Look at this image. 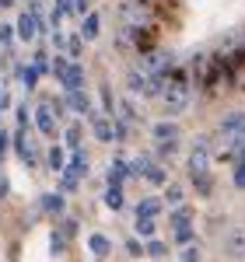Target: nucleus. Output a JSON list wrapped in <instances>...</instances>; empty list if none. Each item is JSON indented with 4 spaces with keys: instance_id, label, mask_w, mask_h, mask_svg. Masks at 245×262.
<instances>
[{
    "instance_id": "1",
    "label": "nucleus",
    "mask_w": 245,
    "mask_h": 262,
    "mask_svg": "<svg viewBox=\"0 0 245 262\" xmlns=\"http://www.w3.org/2000/svg\"><path fill=\"white\" fill-rule=\"evenodd\" d=\"M161 105L168 116H182L186 108H189V101H193V77H189V67L182 63H175L168 74H165L161 81Z\"/></svg>"
},
{
    "instance_id": "7",
    "label": "nucleus",
    "mask_w": 245,
    "mask_h": 262,
    "mask_svg": "<svg viewBox=\"0 0 245 262\" xmlns=\"http://www.w3.org/2000/svg\"><path fill=\"white\" fill-rule=\"evenodd\" d=\"M228 70H231V91H245V46L224 53Z\"/></svg>"
},
{
    "instance_id": "19",
    "label": "nucleus",
    "mask_w": 245,
    "mask_h": 262,
    "mask_svg": "<svg viewBox=\"0 0 245 262\" xmlns=\"http://www.w3.org/2000/svg\"><path fill=\"white\" fill-rule=\"evenodd\" d=\"M116 49H119V53H137V28L119 25V32H116Z\"/></svg>"
},
{
    "instance_id": "42",
    "label": "nucleus",
    "mask_w": 245,
    "mask_h": 262,
    "mask_svg": "<svg viewBox=\"0 0 245 262\" xmlns=\"http://www.w3.org/2000/svg\"><path fill=\"white\" fill-rule=\"evenodd\" d=\"M49 248H53V255H60L63 248H67V238H63V231H60V227L53 231V238H49Z\"/></svg>"
},
{
    "instance_id": "54",
    "label": "nucleus",
    "mask_w": 245,
    "mask_h": 262,
    "mask_svg": "<svg viewBox=\"0 0 245 262\" xmlns=\"http://www.w3.org/2000/svg\"><path fill=\"white\" fill-rule=\"evenodd\" d=\"M18 4H32V0H18Z\"/></svg>"
},
{
    "instance_id": "35",
    "label": "nucleus",
    "mask_w": 245,
    "mask_h": 262,
    "mask_svg": "<svg viewBox=\"0 0 245 262\" xmlns=\"http://www.w3.org/2000/svg\"><path fill=\"white\" fill-rule=\"evenodd\" d=\"M193 185H196V192H200V196H210V192H214V179H210V171L196 175V179H193Z\"/></svg>"
},
{
    "instance_id": "11",
    "label": "nucleus",
    "mask_w": 245,
    "mask_h": 262,
    "mask_svg": "<svg viewBox=\"0 0 245 262\" xmlns=\"http://www.w3.org/2000/svg\"><path fill=\"white\" fill-rule=\"evenodd\" d=\"M14 35L18 42H35L39 39V28H35V14L32 11H21L18 21H14Z\"/></svg>"
},
{
    "instance_id": "17",
    "label": "nucleus",
    "mask_w": 245,
    "mask_h": 262,
    "mask_svg": "<svg viewBox=\"0 0 245 262\" xmlns=\"http://www.w3.org/2000/svg\"><path fill=\"white\" fill-rule=\"evenodd\" d=\"M46 168H49L53 175H60L63 168H67V150H63L60 143H49V147H46Z\"/></svg>"
},
{
    "instance_id": "27",
    "label": "nucleus",
    "mask_w": 245,
    "mask_h": 262,
    "mask_svg": "<svg viewBox=\"0 0 245 262\" xmlns=\"http://www.w3.org/2000/svg\"><path fill=\"white\" fill-rule=\"evenodd\" d=\"M81 140H84V126L81 122H70L67 133H63V143H67L70 150H81Z\"/></svg>"
},
{
    "instance_id": "28",
    "label": "nucleus",
    "mask_w": 245,
    "mask_h": 262,
    "mask_svg": "<svg viewBox=\"0 0 245 262\" xmlns=\"http://www.w3.org/2000/svg\"><path fill=\"white\" fill-rule=\"evenodd\" d=\"M158 213H161V200L147 196V200H140V203H137V217H151V221H154Z\"/></svg>"
},
{
    "instance_id": "24",
    "label": "nucleus",
    "mask_w": 245,
    "mask_h": 262,
    "mask_svg": "<svg viewBox=\"0 0 245 262\" xmlns=\"http://www.w3.org/2000/svg\"><path fill=\"white\" fill-rule=\"evenodd\" d=\"M88 248H91V255H95V259L112 255V242H109L105 234H91V238H88Z\"/></svg>"
},
{
    "instance_id": "23",
    "label": "nucleus",
    "mask_w": 245,
    "mask_h": 262,
    "mask_svg": "<svg viewBox=\"0 0 245 262\" xmlns=\"http://www.w3.org/2000/svg\"><path fill=\"white\" fill-rule=\"evenodd\" d=\"M102 203L116 213V210H122L126 206V196H122V185H105V196H102Z\"/></svg>"
},
{
    "instance_id": "14",
    "label": "nucleus",
    "mask_w": 245,
    "mask_h": 262,
    "mask_svg": "<svg viewBox=\"0 0 245 262\" xmlns=\"http://www.w3.org/2000/svg\"><path fill=\"white\" fill-rule=\"evenodd\" d=\"M84 42H95L98 35H102V18H98V11H88L81 18V32H77Z\"/></svg>"
},
{
    "instance_id": "21",
    "label": "nucleus",
    "mask_w": 245,
    "mask_h": 262,
    "mask_svg": "<svg viewBox=\"0 0 245 262\" xmlns=\"http://www.w3.org/2000/svg\"><path fill=\"white\" fill-rule=\"evenodd\" d=\"M126 179H130V164L122 161V158H116V161L109 164V175H105V182H109V185H122Z\"/></svg>"
},
{
    "instance_id": "32",
    "label": "nucleus",
    "mask_w": 245,
    "mask_h": 262,
    "mask_svg": "<svg viewBox=\"0 0 245 262\" xmlns=\"http://www.w3.org/2000/svg\"><path fill=\"white\" fill-rule=\"evenodd\" d=\"M98 95H102V112H105V116H116V98H112V88H109V84H102V88H98Z\"/></svg>"
},
{
    "instance_id": "10",
    "label": "nucleus",
    "mask_w": 245,
    "mask_h": 262,
    "mask_svg": "<svg viewBox=\"0 0 245 262\" xmlns=\"http://www.w3.org/2000/svg\"><path fill=\"white\" fill-rule=\"evenodd\" d=\"M39 210L46 213V217H53V221H60L63 213H67V196H63L60 189H56V192H46V196L39 200Z\"/></svg>"
},
{
    "instance_id": "45",
    "label": "nucleus",
    "mask_w": 245,
    "mask_h": 262,
    "mask_svg": "<svg viewBox=\"0 0 245 262\" xmlns=\"http://www.w3.org/2000/svg\"><path fill=\"white\" fill-rule=\"evenodd\" d=\"M49 42H53V49H56V53H67V35H63L60 28H56V32L49 35Z\"/></svg>"
},
{
    "instance_id": "29",
    "label": "nucleus",
    "mask_w": 245,
    "mask_h": 262,
    "mask_svg": "<svg viewBox=\"0 0 245 262\" xmlns=\"http://www.w3.org/2000/svg\"><path fill=\"white\" fill-rule=\"evenodd\" d=\"M168 221H172V227H189V221H193V210H189V206H175Z\"/></svg>"
},
{
    "instance_id": "41",
    "label": "nucleus",
    "mask_w": 245,
    "mask_h": 262,
    "mask_svg": "<svg viewBox=\"0 0 245 262\" xmlns=\"http://www.w3.org/2000/svg\"><path fill=\"white\" fill-rule=\"evenodd\" d=\"M193 234H196V231H193V224H189V227H175V242L182 245H193Z\"/></svg>"
},
{
    "instance_id": "50",
    "label": "nucleus",
    "mask_w": 245,
    "mask_h": 262,
    "mask_svg": "<svg viewBox=\"0 0 245 262\" xmlns=\"http://www.w3.org/2000/svg\"><path fill=\"white\" fill-rule=\"evenodd\" d=\"M7 108H11V95H7V88L0 84V116H4Z\"/></svg>"
},
{
    "instance_id": "36",
    "label": "nucleus",
    "mask_w": 245,
    "mask_h": 262,
    "mask_svg": "<svg viewBox=\"0 0 245 262\" xmlns=\"http://www.w3.org/2000/svg\"><path fill=\"white\" fill-rule=\"evenodd\" d=\"M32 67H35L42 77H46V74H49V53H46V49H35V56H32Z\"/></svg>"
},
{
    "instance_id": "9",
    "label": "nucleus",
    "mask_w": 245,
    "mask_h": 262,
    "mask_svg": "<svg viewBox=\"0 0 245 262\" xmlns=\"http://www.w3.org/2000/svg\"><path fill=\"white\" fill-rule=\"evenodd\" d=\"M11 150H14V154H18V161L28 164V168H32V164H39L35 147L28 143V129H14V133H11Z\"/></svg>"
},
{
    "instance_id": "51",
    "label": "nucleus",
    "mask_w": 245,
    "mask_h": 262,
    "mask_svg": "<svg viewBox=\"0 0 245 262\" xmlns=\"http://www.w3.org/2000/svg\"><path fill=\"white\" fill-rule=\"evenodd\" d=\"M88 11H91V0H74V14H88Z\"/></svg>"
},
{
    "instance_id": "46",
    "label": "nucleus",
    "mask_w": 245,
    "mask_h": 262,
    "mask_svg": "<svg viewBox=\"0 0 245 262\" xmlns=\"http://www.w3.org/2000/svg\"><path fill=\"white\" fill-rule=\"evenodd\" d=\"M7 150H11V133H7V129H0V168H4V158H7Z\"/></svg>"
},
{
    "instance_id": "53",
    "label": "nucleus",
    "mask_w": 245,
    "mask_h": 262,
    "mask_svg": "<svg viewBox=\"0 0 245 262\" xmlns=\"http://www.w3.org/2000/svg\"><path fill=\"white\" fill-rule=\"evenodd\" d=\"M18 0H0V11H7V7H14Z\"/></svg>"
},
{
    "instance_id": "30",
    "label": "nucleus",
    "mask_w": 245,
    "mask_h": 262,
    "mask_svg": "<svg viewBox=\"0 0 245 262\" xmlns=\"http://www.w3.org/2000/svg\"><path fill=\"white\" fill-rule=\"evenodd\" d=\"M77 185H81V179L70 175V171L63 168V171H60V192H63V196H70V192H77Z\"/></svg>"
},
{
    "instance_id": "6",
    "label": "nucleus",
    "mask_w": 245,
    "mask_h": 262,
    "mask_svg": "<svg viewBox=\"0 0 245 262\" xmlns=\"http://www.w3.org/2000/svg\"><path fill=\"white\" fill-rule=\"evenodd\" d=\"M203 171H210V140L200 137L193 143V150H189V179H196Z\"/></svg>"
},
{
    "instance_id": "25",
    "label": "nucleus",
    "mask_w": 245,
    "mask_h": 262,
    "mask_svg": "<svg viewBox=\"0 0 245 262\" xmlns=\"http://www.w3.org/2000/svg\"><path fill=\"white\" fill-rule=\"evenodd\" d=\"M144 179L151 182V185H168V171H165L161 161H151L147 168H144Z\"/></svg>"
},
{
    "instance_id": "39",
    "label": "nucleus",
    "mask_w": 245,
    "mask_h": 262,
    "mask_svg": "<svg viewBox=\"0 0 245 262\" xmlns=\"http://www.w3.org/2000/svg\"><path fill=\"white\" fill-rule=\"evenodd\" d=\"M14 119H18V129H28V122H32L28 105H14Z\"/></svg>"
},
{
    "instance_id": "13",
    "label": "nucleus",
    "mask_w": 245,
    "mask_h": 262,
    "mask_svg": "<svg viewBox=\"0 0 245 262\" xmlns=\"http://www.w3.org/2000/svg\"><path fill=\"white\" fill-rule=\"evenodd\" d=\"M224 255L245 259V227H231V231L224 234Z\"/></svg>"
},
{
    "instance_id": "43",
    "label": "nucleus",
    "mask_w": 245,
    "mask_h": 262,
    "mask_svg": "<svg viewBox=\"0 0 245 262\" xmlns=\"http://www.w3.org/2000/svg\"><path fill=\"white\" fill-rule=\"evenodd\" d=\"M60 231H63V238L70 242V238L77 234V221H74V217H63V221H60Z\"/></svg>"
},
{
    "instance_id": "33",
    "label": "nucleus",
    "mask_w": 245,
    "mask_h": 262,
    "mask_svg": "<svg viewBox=\"0 0 245 262\" xmlns=\"http://www.w3.org/2000/svg\"><path fill=\"white\" fill-rule=\"evenodd\" d=\"M81 53H84V39L81 35H67V56L70 60H81Z\"/></svg>"
},
{
    "instance_id": "47",
    "label": "nucleus",
    "mask_w": 245,
    "mask_h": 262,
    "mask_svg": "<svg viewBox=\"0 0 245 262\" xmlns=\"http://www.w3.org/2000/svg\"><path fill=\"white\" fill-rule=\"evenodd\" d=\"M235 189H245V158L235 161Z\"/></svg>"
},
{
    "instance_id": "2",
    "label": "nucleus",
    "mask_w": 245,
    "mask_h": 262,
    "mask_svg": "<svg viewBox=\"0 0 245 262\" xmlns=\"http://www.w3.org/2000/svg\"><path fill=\"white\" fill-rule=\"evenodd\" d=\"M119 25L140 28V32H158L161 28V11L144 4V0H122L119 4Z\"/></svg>"
},
{
    "instance_id": "3",
    "label": "nucleus",
    "mask_w": 245,
    "mask_h": 262,
    "mask_svg": "<svg viewBox=\"0 0 245 262\" xmlns=\"http://www.w3.org/2000/svg\"><path fill=\"white\" fill-rule=\"evenodd\" d=\"M172 67H175V56L168 49H161V46H154V49H147V53L137 56V70L151 74V77H165Z\"/></svg>"
},
{
    "instance_id": "18",
    "label": "nucleus",
    "mask_w": 245,
    "mask_h": 262,
    "mask_svg": "<svg viewBox=\"0 0 245 262\" xmlns=\"http://www.w3.org/2000/svg\"><path fill=\"white\" fill-rule=\"evenodd\" d=\"M14 74H18V81L25 84V91H35L39 81H42V74L32 67V63H18V67H14Z\"/></svg>"
},
{
    "instance_id": "22",
    "label": "nucleus",
    "mask_w": 245,
    "mask_h": 262,
    "mask_svg": "<svg viewBox=\"0 0 245 262\" xmlns=\"http://www.w3.org/2000/svg\"><path fill=\"white\" fill-rule=\"evenodd\" d=\"M67 171H70V175H77V179H84V175H88V154H84V147H81V150H70Z\"/></svg>"
},
{
    "instance_id": "15",
    "label": "nucleus",
    "mask_w": 245,
    "mask_h": 262,
    "mask_svg": "<svg viewBox=\"0 0 245 262\" xmlns=\"http://www.w3.org/2000/svg\"><path fill=\"white\" fill-rule=\"evenodd\" d=\"M63 91H81L84 88V67L81 60H70V67H67V74H63Z\"/></svg>"
},
{
    "instance_id": "37",
    "label": "nucleus",
    "mask_w": 245,
    "mask_h": 262,
    "mask_svg": "<svg viewBox=\"0 0 245 262\" xmlns=\"http://www.w3.org/2000/svg\"><path fill=\"white\" fill-rule=\"evenodd\" d=\"M165 203L168 206H182V185H165Z\"/></svg>"
},
{
    "instance_id": "20",
    "label": "nucleus",
    "mask_w": 245,
    "mask_h": 262,
    "mask_svg": "<svg viewBox=\"0 0 245 262\" xmlns=\"http://www.w3.org/2000/svg\"><path fill=\"white\" fill-rule=\"evenodd\" d=\"M235 129H245V112H228L224 119L217 122V137H228Z\"/></svg>"
},
{
    "instance_id": "4",
    "label": "nucleus",
    "mask_w": 245,
    "mask_h": 262,
    "mask_svg": "<svg viewBox=\"0 0 245 262\" xmlns=\"http://www.w3.org/2000/svg\"><path fill=\"white\" fill-rule=\"evenodd\" d=\"M161 81L165 77H151V74H144V70H130L126 74V91L133 95V98H158L161 95Z\"/></svg>"
},
{
    "instance_id": "8",
    "label": "nucleus",
    "mask_w": 245,
    "mask_h": 262,
    "mask_svg": "<svg viewBox=\"0 0 245 262\" xmlns=\"http://www.w3.org/2000/svg\"><path fill=\"white\" fill-rule=\"evenodd\" d=\"M32 122H35V129H39L42 137H56V126H60V119H56V112L49 108V101H39V105H35Z\"/></svg>"
},
{
    "instance_id": "5",
    "label": "nucleus",
    "mask_w": 245,
    "mask_h": 262,
    "mask_svg": "<svg viewBox=\"0 0 245 262\" xmlns=\"http://www.w3.org/2000/svg\"><path fill=\"white\" fill-rule=\"evenodd\" d=\"M217 158L228 161V164L242 161V158H245V129H235V133L221 137V150H217Z\"/></svg>"
},
{
    "instance_id": "26",
    "label": "nucleus",
    "mask_w": 245,
    "mask_h": 262,
    "mask_svg": "<svg viewBox=\"0 0 245 262\" xmlns=\"http://www.w3.org/2000/svg\"><path fill=\"white\" fill-rule=\"evenodd\" d=\"M154 143H165V140H179V126L175 122H154Z\"/></svg>"
},
{
    "instance_id": "48",
    "label": "nucleus",
    "mask_w": 245,
    "mask_h": 262,
    "mask_svg": "<svg viewBox=\"0 0 245 262\" xmlns=\"http://www.w3.org/2000/svg\"><path fill=\"white\" fill-rule=\"evenodd\" d=\"M126 252H130L133 259H140V255H144V245L137 242V238H126Z\"/></svg>"
},
{
    "instance_id": "40",
    "label": "nucleus",
    "mask_w": 245,
    "mask_h": 262,
    "mask_svg": "<svg viewBox=\"0 0 245 262\" xmlns=\"http://www.w3.org/2000/svg\"><path fill=\"white\" fill-rule=\"evenodd\" d=\"M144 255H151V259H161V255H168V248H165V242H147Z\"/></svg>"
},
{
    "instance_id": "44",
    "label": "nucleus",
    "mask_w": 245,
    "mask_h": 262,
    "mask_svg": "<svg viewBox=\"0 0 245 262\" xmlns=\"http://www.w3.org/2000/svg\"><path fill=\"white\" fill-rule=\"evenodd\" d=\"M179 262H200V248H196V245H186L182 255H179Z\"/></svg>"
},
{
    "instance_id": "12",
    "label": "nucleus",
    "mask_w": 245,
    "mask_h": 262,
    "mask_svg": "<svg viewBox=\"0 0 245 262\" xmlns=\"http://www.w3.org/2000/svg\"><path fill=\"white\" fill-rule=\"evenodd\" d=\"M88 119H91V133H95V140H98V143H112V116H105V112H91Z\"/></svg>"
},
{
    "instance_id": "52",
    "label": "nucleus",
    "mask_w": 245,
    "mask_h": 262,
    "mask_svg": "<svg viewBox=\"0 0 245 262\" xmlns=\"http://www.w3.org/2000/svg\"><path fill=\"white\" fill-rule=\"evenodd\" d=\"M7 192H11V182H7L4 168H0V200H7Z\"/></svg>"
},
{
    "instance_id": "16",
    "label": "nucleus",
    "mask_w": 245,
    "mask_h": 262,
    "mask_svg": "<svg viewBox=\"0 0 245 262\" xmlns=\"http://www.w3.org/2000/svg\"><path fill=\"white\" fill-rule=\"evenodd\" d=\"M63 98H67V108L77 112V116H91V112H95L91 101H88V95H84V88L81 91H63Z\"/></svg>"
},
{
    "instance_id": "38",
    "label": "nucleus",
    "mask_w": 245,
    "mask_h": 262,
    "mask_svg": "<svg viewBox=\"0 0 245 262\" xmlns=\"http://www.w3.org/2000/svg\"><path fill=\"white\" fill-rule=\"evenodd\" d=\"M18 42V35H14V25H0V46L4 49H11Z\"/></svg>"
},
{
    "instance_id": "34",
    "label": "nucleus",
    "mask_w": 245,
    "mask_h": 262,
    "mask_svg": "<svg viewBox=\"0 0 245 262\" xmlns=\"http://www.w3.org/2000/svg\"><path fill=\"white\" fill-rule=\"evenodd\" d=\"M133 227H137V234H140V238H154V231H158V224L151 221V217H137Z\"/></svg>"
},
{
    "instance_id": "49",
    "label": "nucleus",
    "mask_w": 245,
    "mask_h": 262,
    "mask_svg": "<svg viewBox=\"0 0 245 262\" xmlns=\"http://www.w3.org/2000/svg\"><path fill=\"white\" fill-rule=\"evenodd\" d=\"M53 7L60 11L63 18H67V14H74V0H53Z\"/></svg>"
},
{
    "instance_id": "31",
    "label": "nucleus",
    "mask_w": 245,
    "mask_h": 262,
    "mask_svg": "<svg viewBox=\"0 0 245 262\" xmlns=\"http://www.w3.org/2000/svg\"><path fill=\"white\" fill-rule=\"evenodd\" d=\"M179 150V140H165V143H154V154L158 161H172V154Z\"/></svg>"
}]
</instances>
